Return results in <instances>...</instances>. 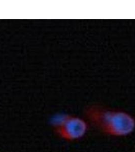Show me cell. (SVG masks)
Masks as SVG:
<instances>
[{
	"mask_svg": "<svg viewBox=\"0 0 135 152\" xmlns=\"http://www.w3.org/2000/svg\"><path fill=\"white\" fill-rule=\"evenodd\" d=\"M51 123L57 135L64 140H78L87 134L89 123L81 118L68 114H58L54 116Z\"/></svg>",
	"mask_w": 135,
	"mask_h": 152,
	"instance_id": "2",
	"label": "cell"
},
{
	"mask_svg": "<svg viewBox=\"0 0 135 152\" xmlns=\"http://www.w3.org/2000/svg\"><path fill=\"white\" fill-rule=\"evenodd\" d=\"M84 115L88 123L108 136L123 137L135 131V118L124 111L91 105L86 107Z\"/></svg>",
	"mask_w": 135,
	"mask_h": 152,
	"instance_id": "1",
	"label": "cell"
}]
</instances>
